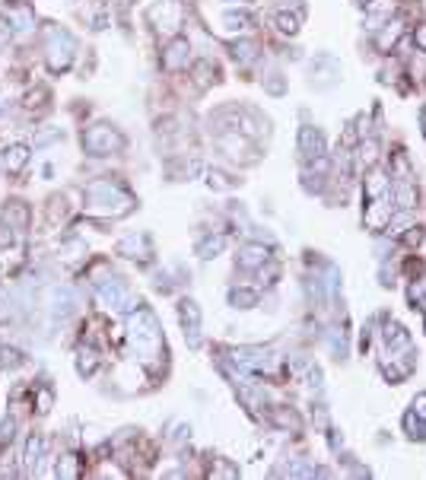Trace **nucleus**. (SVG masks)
Instances as JSON below:
<instances>
[{
	"mask_svg": "<svg viewBox=\"0 0 426 480\" xmlns=\"http://www.w3.org/2000/svg\"><path fill=\"white\" fill-rule=\"evenodd\" d=\"M118 255L134 258V261H150L153 258V242H150L147 232H130L118 242Z\"/></svg>",
	"mask_w": 426,
	"mask_h": 480,
	"instance_id": "nucleus-9",
	"label": "nucleus"
},
{
	"mask_svg": "<svg viewBox=\"0 0 426 480\" xmlns=\"http://www.w3.org/2000/svg\"><path fill=\"white\" fill-rule=\"evenodd\" d=\"M42 452H45V439H42V436H29V442H26V452H23V468H26V474H36V471H38Z\"/></svg>",
	"mask_w": 426,
	"mask_h": 480,
	"instance_id": "nucleus-17",
	"label": "nucleus"
},
{
	"mask_svg": "<svg viewBox=\"0 0 426 480\" xmlns=\"http://www.w3.org/2000/svg\"><path fill=\"white\" fill-rule=\"evenodd\" d=\"M178 321H182L185 340H188L191 347L201 344V308H197V303L182 299V306H178Z\"/></svg>",
	"mask_w": 426,
	"mask_h": 480,
	"instance_id": "nucleus-8",
	"label": "nucleus"
},
{
	"mask_svg": "<svg viewBox=\"0 0 426 480\" xmlns=\"http://www.w3.org/2000/svg\"><path fill=\"white\" fill-rule=\"evenodd\" d=\"M360 4H373V0H360Z\"/></svg>",
	"mask_w": 426,
	"mask_h": 480,
	"instance_id": "nucleus-34",
	"label": "nucleus"
},
{
	"mask_svg": "<svg viewBox=\"0 0 426 480\" xmlns=\"http://www.w3.org/2000/svg\"><path fill=\"white\" fill-rule=\"evenodd\" d=\"M420 118H423V131H426V108H423V115H420Z\"/></svg>",
	"mask_w": 426,
	"mask_h": 480,
	"instance_id": "nucleus-33",
	"label": "nucleus"
},
{
	"mask_svg": "<svg viewBox=\"0 0 426 480\" xmlns=\"http://www.w3.org/2000/svg\"><path fill=\"white\" fill-rule=\"evenodd\" d=\"M137 207V197L118 182H93L86 188V210L93 216L121 219Z\"/></svg>",
	"mask_w": 426,
	"mask_h": 480,
	"instance_id": "nucleus-2",
	"label": "nucleus"
},
{
	"mask_svg": "<svg viewBox=\"0 0 426 480\" xmlns=\"http://www.w3.org/2000/svg\"><path fill=\"white\" fill-rule=\"evenodd\" d=\"M83 150L89 156H112L125 150V134L112 125H93L83 134Z\"/></svg>",
	"mask_w": 426,
	"mask_h": 480,
	"instance_id": "nucleus-5",
	"label": "nucleus"
},
{
	"mask_svg": "<svg viewBox=\"0 0 426 480\" xmlns=\"http://www.w3.org/2000/svg\"><path fill=\"white\" fill-rule=\"evenodd\" d=\"M58 477H77L80 471H77V455H64L61 458V464H58V471H54Z\"/></svg>",
	"mask_w": 426,
	"mask_h": 480,
	"instance_id": "nucleus-28",
	"label": "nucleus"
},
{
	"mask_svg": "<svg viewBox=\"0 0 426 480\" xmlns=\"http://www.w3.org/2000/svg\"><path fill=\"white\" fill-rule=\"evenodd\" d=\"M410 417H417V420L426 423V395H417L414 397V414H410Z\"/></svg>",
	"mask_w": 426,
	"mask_h": 480,
	"instance_id": "nucleus-30",
	"label": "nucleus"
},
{
	"mask_svg": "<svg viewBox=\"0 0 426 480\" xmlns=\"http://www.w3.org/2000/svg\"><path fill=\"white\" fill-rule=\"evenodd\" d=\"M232 58L236 61H242V64H251V61H255V54H258V45L255 42H236L232 45Z\"/></svg>",
	"mask_w": 426,
	"mask_h": 480,
	"instance_id": "nucleus-25",
	"label": "nucleus"
},
{
	"mask_svg": "<svg viewBox=\"0 0 426 480\" xmlns=\"http://www.w3.org/2000/svg\"><path fill=\"white\" fill-rule=\"evenodd\" d=\"M45 54H48V71L61 73L73 64L77 58V38L67 29H58V26H48L45 29Z\"/></svg>",
	"mask_w": 426,
	"mask_h": 480,
	"instance_id": "nucleus-3",
	"label": "nucleus"
},
{
	"mask_svg": "<svg viewBox=\"0 0 426 480\" xmlns=\"http://www.w3.org/2000/svg\"><path fill=\"white\" fill-rule=\"evenodd\" d=\"M217 147L223 150L226 156H232V160H239V156L251 153L249 140H245V137H239V131H223V134L217 137Z\"/></svg>",
	"mask_w": 426,
	"mask_h": 480,
	"instance_id": "nucleus-14",
	"label": "nucleus"
},
{
	"mask_svg": "<svg viewBox=\"0 0 426 480\" xmlns=\"http://www.w3.org/2000/svg\"><path fill=\"white\" fill-rule=\"evenodd\" d=\"M223 245H226L223 236H207L201 245H197V255L207 261V258H213V255H219V251H223Z\"/></svg>",
	"mask_w": 426,
	"mask_h": 480,
	"instance_id": "nucleus-21",
	"label": "nucleus"
},
{
	"mask_svg": "<svg viewBox=\"0 0 426 480\" xmlns=\"http://www.w3.org/2000/svg\"><path fill=\"white\" fill-rule=\"evenodd\" d=\"M223 26L226 29H232V32H245L251 26V19L245 16V13H236V10H226L223 13Z\"/></svg>",
	"mask_w": 426,
	"mask_h": 480,
	"instance_id": "nucleus-22",
	"label": "nucleus"
},
{
	"mask_svg": "<svg viewBox=\"0 0 426 480\" xmlns=\"http://www.w3.org/2000/svg\"><path fill=\"white\" fill-rule=\"evenodd\" d=\"M267 261H271V255H267V249L264 245H258V242L245 245V249L239 251V267H245V271H255V267L267 264Z\"/></svg>",
	"mask_w": 426,
	"mask_h": 480,
	"instance_id": "nucleus-15",
	"label": "nucleus"
},
{
	"mask_svg": "<svg viewBox=\"0 0 426 480\" xmlns=\"http://www.w3.org/2000/svg\"><path fill=\"white\" fill-rule=\"evenodd\" d=\"M207 184H210V188H217V191H229L232 188V178L223 175V172H217V169H210V172H207Z\"/></svg>",
	"mask_w": 426,
	"mask_h": 480,
	"instance_id": "nucleus-29",
	"label": "nucleus"
},
{
	"mask_svg": "<svg viewBox=\"0 0 426 480\" xmlns=\"http://www.w3.org/2000/svg\"><path fill=\"white\" fill-rule=\"evenodd\" d=\"M48 306H51V315H54V318H64V315H71V308H73V293L67 290V286H54V290H51V299H48Z\"/></svg>",
	"mask_w": 426,
	"mask_h": 480,
	"instance_id": "nucleus-18",
	"label": "nucleus"
},
{
	"mask_svg": "<svg viewBox=\"0 0 426 480\" xmlns=\"http://www.w3.org/2000/svg\"><path fill=\"white\" fill-rule=\"evenodd\" d=\"M229 303L239 306V308H251V306L258 303V293H251V290H232L229 293Z\"/></svg>",
	"mask_w": 426,
	"mask_h": 480,
	"instance_id": "nucleus-26",
	"label": "nucleus"
},
{
	"mask_svg": "<svg viewBox=\"0 0 426 480\" xmlns=\"http://www.w3.org/2000/svg\"><path fill=\"white\" fill-rule=\"evenodd\" d=\"M23 366V353L13 347H0V369H19Z\"/></svg>",
	"mask_w": 426,
	"mask_h": 480,
	"instance_id": "nucleus-24",
	"label": "nucleus"
},
{
	"mask_svg": "<svg viewBox=\"0 0 426 480\" xmlns=\"http://www.w3.org/2000/svg\"><path fill=\"white\" fill-rule=\"evenodd\" d=\"M128 338L130 347H134L137 360L143 366H156L166 353V344H162V331H160V321L150 308H137L134 315L128 318Z\"/></svg>",
	"mask_w": 426,
	"mask_h": 480,
	"instance_id": "nucleus-1",
	"label": "nucleus"
},
{
	"mask_svg": "<svg viewBox=\"0 0 426 480\" xmlns=\"http://www.w3.org/2000/svg\"><path fill=\"white\" fill-rule=\"evenodd\" d=\"M147 19L160 36L175 38L178 29H182V23H185V6L178 4V0H156V4L150 6Z\"/></svg>",
	"mask_w": 426,
	"mask_h": 480,
	"instance_id": "nucleus-4",
	"label": "nucleus"
},
{
	"mask_svg": "<svg viewBox=\"0 0 426 480\" xmlns=\"http://www.w3.org/2000/svg\"><path fill=\"white\" fill-rule=\"evenodd\" d=\"M95 366H99V353H95L93 347L80 344V350H77V369H80V375H93Z\"/></svg>",
	"mask_w": 426,
	"mask_h": 480,
	"instance_id": "nucleus-20",
	"label": "nucleus"
},
{
	"mask_svg": "<svg viewBox=\"0 0 426 480\" xmlns=\"http://www.w3.org/2000/svg\"><path fill=\"white\" fill-rule=\"evenodd\" d=\"M6 26L13 29V36H29V32L36 29V13H32V6L13 4L10 10H6Z\"/></svg>",
	"mask_w": 426,
	"mask_h": 480,
	"instance_id": "nucleus-11",
	"label": "nucleus"
},
{
	"mask_svg": "<svg viewBox=\"0 0 426 480\" xmlns=\"http://www.w3.org/2000/svg\"><path fill=\"white\" fill-rule=\"evenodd\" d=\"M10 38H13V29H10L6 23H0V48H4L6 42H10Z\"/></svg>",
	"mask_w": 426,
	"mask_h": 480,
	"instance_id": "nucleus-32",
	"label": "nucleus"
},
{
	"mask_svg": "<svg viewBox=\"0 0 426 480\" xmlns=\"http://www.w3.org/2000/svg\"><path fill=\"white\" fill-rule=\"evenodd\" d=\"M16 239H19V229L10 223V219H4V223H0V249H10V245H16Z\"/></svg>",
	"mask_w": 426,
	"mask_h": 480,
	"instance_id": "nucleus-27",
	"label": "nucleus"
},
{
	"mask_svg": "<svg viewBox=\"0 0 426 480\" xmlns=\"http://www.w3.org/2000/svg\"><path fill=\"white\" fill-rule=\"evenodd\" d=\"M423 315H426V308H423Z\"/></svg>",
	"mask_w": 426,
	"mask_h": 480,
	"instance_id": "nucleus-35",
	"label": "nucleus"
},
{
	"mask_svg": "<svg viewBox=\"0 0 426 480\" xmlns=\"http://www.w3.org/2000/svg\"><path fill=\"white\" fill-rule=\"evenodd\" d=\"M299 153L306 162H321V156H325V137H321V131L302 127L299 131Z\"/></svg>",
	"mask_w": 426,
	"mask_h": 480,
	"instance_id": "nucleus-10",
	"label": "nucleus"
},
{
	"mask_svg": "<svg viewBox=\"0 0 426 480\" xmlns=\"http://www.w3.org/2000/svg\"><path fill=\"white\" fill-rule=\"evenodd\" d=\"M414 42H417V48L426 54V23H420L417 26V32H414Z\"/></svg>",
	"mask_w": 426,
	"mask_h": 480,
	"instance_id": "nucleus-31",
	"label": "nucleus"
},
{
	"mask_svg": "<svg viewBox=\"0 0 426 480\" xmlns=\"http://www.w3.org/2000/svg\"><path fill=\"white\" fill-rule=\"evenodd\" d=\"M385 347H388V353H398V350H410V338H407V331H404L398 321H388L385 325Z\"/></svg>",
	"mask_w": 426,
	"mask_h": 480,
	"instance_id": "nucleus-16",
	"label": "nucleus"
},
{
	"mask_svg": "<svg viewBox=\"0 0 426 480\" xmlns=\"http://www.w3.org/2000/svg\"><path fill=\"white\" fill-rule=\"evenodd\" d=\"M95 299H99V306L108 308V312H128V308L134 306V296H130L128 283L121 277H108V280H102V283H95Z\"/></svg>",
	"mask_w": 426,
	"mask_h": 480,
	"instance_id": "nucleus-6",
	"label": "nucleus"
},
{
	"mask_svg": "<svg viewBox=\"0 0 426 480\" xmlns=\"http://www.w3.org/2000/svg\"><path fill=\"white\" fill-rule=\"evenodd\" d=\"M26 162H29V147H26V143H10V147H4V153H0V166H4L6 172H23Z\"/></svg>",
	"mask_w": 426,
	"mask_h": 480,
	"instance_id": "nucleus-13",
	"label": "nucleus"
},
{
	"mask_svg": "<svg viewBox=\"0 0 426 480\" xmlns=\"http://www.w3.org/2000/svg\"><path fill=\"white\" fill-rule=\"evenodd\" d=\"M401 29H404L401 19H388V23L382 26V32L375 36V45H379V51H391V48H395V42L401 38Z\"/></svg>",
	"mask_w": 426,
	"mask_h": 480,
	"instance_id": "nucleus-19",
	"label": "nucleus"
},
{
	"mask_svg": "<svg viewBox=\"0 0 426 480\" xmlns=\"http://www.w3.org/2000/svg\"><path fill=\"white\" fill-rule=\"evenodd\" d=\"M299 23H302L299 13H296V16H290V13H277V29L284 32V36H296V32H299Z\"/></svg>",
	"mask_w": 426,
	"mask_h": 480,
	"instance_id": "nucleus-23",
	"label": "nucleus"
},
{
	"mask_svg": "<svg viewBox=\"0 0 426 480\" xmlns=\"http://www.w3.org/2000/svg\"><path fill=\"white\" fill-rule=\"evenodd\" d=\"M191 61V42L182 36L169 38L166 45V58H162V64H166V71H182V67H188Z\"/></svg>",
	"mask_w": 426,
	"mask_h": 480,
	"instance_id": "nucleus-12",
	"label": "nucleus"
},
{
	"mask_svg": "<svg viewBox=\"0 0 426 480\" xmlns=\"http://www.w3.org/2000/svg\"><path fill=\"white\" fill-rule=\"evenodd\" d=\"M232 362L242 372H264V369L274 366V356L258 347H242V350H232Z\"/></svg>",
	"mask_w": 426,
	"mask_h": 480,
	"instance_id": "nucleus-7",
	"label": "nucleus"
}]
</instances>
